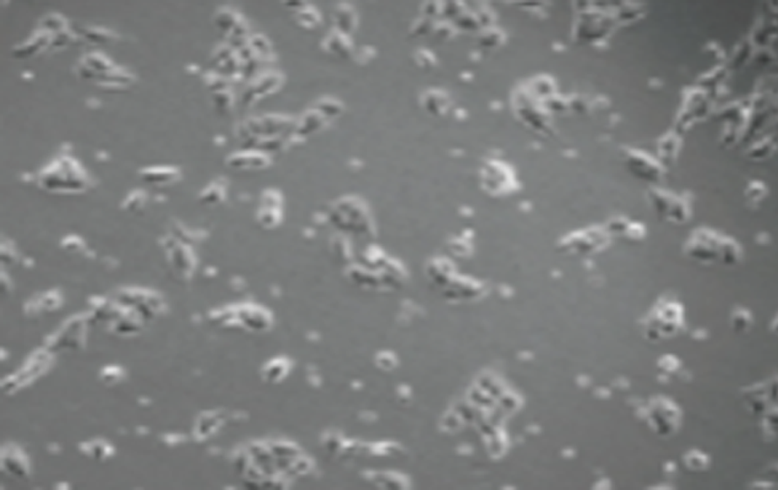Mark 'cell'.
I'll list each match as a JSON object with an SVG mask.
<instances>
[{
    "mask_svg": "<svg viewBox=\"0 0 778 490\" xmlns=\"http://www.w3.org/2000/svg\"><path fill=\"white\" fill-rule=\"evenodd\" d=\"M38 188L53 194H82L94 188L96 182L78 159L60 152L35 174Z\"/></svg>",
    "mask_w": 778,
    "mask_h": 490,
    "instance_id": "6da1fadb",
    "label": "cell"
},
{
    "mask_svg": "<svg viewBox=\"0 0 778 490\" xmlns=\"http://www.w3.org/2000/svg\"><path fill=\"white\" fill-rule=\"evenodd\" d=\"M75 73L81 79L91 80L107 90H124L136 81V75L114 63L100 51L82 54L75 64Z\"/></svg>",
    "mask_w": 778,
    "mask_h": 490,
    "instance_id": "7a4b0ae2",
    "label": "cell"
},
{
    "mask_svg": "<svg viewBox=\"0 0 778 490\" xmlns=\"http://www.w3.org/2000/svg\"><path fill=\"white\" fill-rule=\"evenodd\" d=\"M54 33L36 27L31 35L12 47L11 53L19 59L32 58L51 49Z\"/></svg>",
    "mask_w": 778,
    "mask_h": 490,
    "instance_id": "3957f363",
    "label": "cell"
},
{
    "mask_svg": "<svg viewBox=\"0 0 778 490\" xmlns=\"http://www.w3.org/2000/svg\"><path fill=\"white\" fill-rule=\"evenodd\" d=\"M138 173L143 183L159 186L173 184L182 177L179 169L172 166H148L139 169Z\"/></svg>",
    "mask_w": 778,
    "mask_h": 490,
    "instance_id": "277c9868",
    "label": "cell"
},
{
    "mask_svg": "<svg viewBox=\"0 0 778 490\" xmlns=\"http://www.w3.org/2000/svg\"><path fill=\"white\" fill-rule=\"evenodd\" d=\"M78 33H79L81 41L92 43V44L117 42L121 40V35L114 30L103 26H95V25L80 27Z\"/></svg>",
    "mask_w": 778,
    "mask_h": 490,
    "instance_id": "5b68a950",
    "label": "cell"
},
{
    "mask_svg": "<svg viewBox=\"0 0 778 490\" xmlns=\"http://www.w3.org/2000/svg\"><path fill=\"white\" fill-rule=\"evenodd\" d=\"M227 164L233 168H264L270 164V159L264 153L256 151H245L231 155Z\"/></svg>",
    "mask_w": 778,
    "mask_h": 490,
    "instance_id": "8992f818",
    "label": "cell"
},
{
    "mask_svg": "<svg viewBox=\"0 0 778 490\" xmlns=\"http://www.w3.org/2000/svg\"><path fill=\"white\" fill-rule=\"evenodd\" d=\"M37 27H41L43 30L52 32V33H59V32L65 31L71 28L69 25L68 19L60 14L58 11H49L46 12L44 15L38 20Z\"/></svg>",
    "mask_w": 778,
    "mask_h": 490,
    "instance_id": "52a82bcc",
    "label": "cell"
},
{
    "mask_svg": "<svg viewBox=\"0 0 778 490\" xmlns=\"http://www.w3.org/2000/svg\"><path fill=\"white\" fill-rule=\"evenodd\" d=\"M148 200V191L143 189H134L127 194L122 202V209L125 211L136 212L146 205Z\"/></svg>",
    "mask_w": 778,
    "mask_h": 490,
    "instance_id": "ba28073f",
    "label": "cell"
},
{
    "mask_svg": "<svg viewBox=\"0 0 778 490\" xmlns=\"http://www.w3.org/2000/svg\"><path fill=\"white\" fill-rule=\"evenodd\" d=\"M226 182L222 178L220 180H213L211 184L207 186L206 189L202 191V200L205 202H218V201L224 199L226 195Z\"/></svg>",
    "mask_w": 778,
    "mask_h": 490,
    "instance_id": "9c48e42d",
    "label": "cell"
},
{
    "mask_svg": "<svg viewBox=\"0 0 778 490\" xmlns=\"http://www.w3.org/2000/svg\"><path fill=\"white\" fill-rule=\"evenodd\" d=\"M62 245H63V248L68 249V250H74V252H80V250L85 248V243L78 236H69V237L64 238Z\"/></svg>",
    "mask_w": 778,
    "mask_h": 490,
    "instance_id": "30bf717a",
    "label": "cell"
},
{
    "mask_svg": "<svg viewBox=\"0 0 778 490\" xmlns=\"http://www.w3.org/2000/svg\"><path fill=\"white\" fill-rule=\"evenodd\" d=\"M6 258H8V261H6V263H12V261H15L17 256H16V250L15 248H14V245H11V244H4V243H3V247H1V259L6 260Z\"/></svg>",
    "mask_w": 778,
    "mask_h": 490,
    "instance_id": "8fae6325",
    "label": "cell"
}]
</instances>
